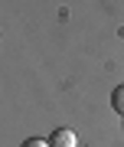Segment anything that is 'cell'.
Masks as SVG:
<instances>
[{"label": "cell", "instance_id": "obj_1", "mask_svg": "<svg viewBox=\"0 0 124 147\" xmlns=\"http://www.w3.org/2000/svg\"><path fill=\"white\" fill-rule=\"evenodd\" d=\"M49 144L52 147H78V137H75V131H69V127H59V131L49 137Z\"/></svg>", "mask_w": 124, "mask_h": 147}, {"label": "cell", "instance_id": "obj_2", "mask_svg": "<svg viewBox=\"0 0 124 147\" xmlns=\"http://www.w3.org/2000/svg\"><path fill=\"white\" fill-rule=\"evenodd\" d=\"M111 105H114V111H118V115H124V85H118V88H114Z\"/></svg>", "mask_w": 124, "mask_h": 147}, {"label": "cell", "instance_id": "obj_3", "mask_svg": "<svg viewBox=\"0 0 124 147\" xmlns=\"http://www.w3.org/2000/svg\"><path fill=\"white\" fill-rule=\"evenodd\" d=\"M23 147H52V144L42 141V137H30V141H23Z\"/></svg>", "mask_w": 124, "mask_h": 147}]
</instances>
